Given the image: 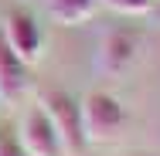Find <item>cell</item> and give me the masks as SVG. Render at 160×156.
<instances>
[{"mask_svg":"<svg viewBox=\"0 0 160 156\" xmlns=\"http://www.w3.org/2000/svg\"><path fill=\"white\" fill-rule=\"evenodd\" d=\"M140 48H143V34L136 27H112L102 37V48H99V68L106 75H123L129 64L140 58Z\"/></svg>","mask_w":160,"mask_h":156,"instance_id":"cell-3","label":"cell"},{"mask_svg":"<svg viewBox=\"0 0 160 156\" xmlns=\"http://www.w3.org/2000/svg\"><path fill=\"white\" fill-rule=\"evenodd\" d=\"M112 10H119V14H153L157 10V0H106Z\"/></svg>","mask_w":160,"mask_h":156,"instance_id":"cell-8","label":"cell"},{"mask_svg":"<svg viewBox=\"0 0 160 156\" xmlns=\"http://www.w3.org/2000/svg\"><path fill=\"white\" fill-rule=\"evenodd\" d=\"M3 41L10 44V51L24 64H34L41 58V44H44L41 41V27H38L34 14L21 10V7H14L7 14V21H3Z\"/></svg>","mask_w":160,"mask_h":156,"instance_id":"cell-5","label":"cell"},{"mask_svg":"<svg viewBox=\"0 0 160 156\" xmlns=\"http://www.w3.org/2000/svg\"><path fill=\"white\" fill-rule=\"evenodd\" d=\"M38 105L48 112V119H51L58 139H62L65 153L68 156H82L85 153L89 139H85V129H82V102H75V98L68 92H62V88H48V92H41Z\"/></svg>","mask_w":160,"mask_h":156,"instance_id":"cell-1","label":"cell"},{"mask_svg":"<svg viewBox=\"0 0 160 156\" xmlns=\"http://www.w3.org/2000/svg\"><path fill=\"white\" fill-rule=\"evenodd\" d=\"M136 156H153V153H136Z\"/></svg>","mask_w":160,"mask_h":156,"instance_id":"cell-11","label":"cell"},{"mask_svg":"<svg viewBox=\"0 0 160 156\" xmlns=\"http://www.w3.org/2000/svg\"><path fill=\"white\" fill-rule=\"evenodd\" d=\"M0 156H28L21 139L10 132V129H0Z\"/></svg>","mask_w":160,"mask_h":156,"instance_id":"cell-9","label":"cell"},{"mask_svg":"<svg viewBox=\"0 0 160 156\" xmlns=\"http://www.w3.org/2000/svg\"><path fill=\"white\" fill-rule=\"evenodd\" d=\"M153 14H157V21H160V7H157V10H153Z\"/></svg>","mask_w":160,"mask_h":156,"instance_id":"cell-10","label":"cell"},{"mask_svg":"<svg viewBox=\"0 0 160 156\" xmlns=\"http://www.w3.org/2000/svg\"><path fill=\"white\" fill-rule=\"evenodd\" d=\"M126 125V109L116 95L109 92H89L82 102V129L89 143H109L123 132Z\"/></svg>","mask_w":160,"mask_h":156,"instance_id":"cell-2","label":"cell"},{"mask_svg":"<svg viewBox=\"0 0 160 156\" xmlns=\"http://www.w3.org/2000/svg\"><path fill=\"white\" fill-rule=\"evenodd\" d=\"M48 7H51V17H55L58 24L75 27V24H82V21H89V17L96 14L99 0H51Z\"/></svg>","mask_w":160,"mask_h":156,"instance_id":"cell-7","label":"cell"},{"mask_svg":"<svg viewBox=\"0 0 160 156\" xmlns=\"http://www.w3.org/2000/svg\"><path fill=\"white\" fill-rule=\"evenodd\" d=\"M28 92V64L21 61L10 44L0 34V102H21V95Z\"/></svg>","mask_w":160,"mask_h":156,"instance_id":"cell-6","label":"cell"},{"mask_svg":"<svg viewBox=\"0 0 160 156\" xmlns=\"http://www.w3.org/2000/svg\"><path fill=\"white\" fill-rule=\"evenodd\" d=\"M21 146L28 156H65L62 149V139L55 132V125L48 119V112L41 105H31L24 112V122H21Z\"/></svg>","mask_w":160,"mask_h":156,"instance_id":"cell-4","label":"cell"}]
</instances>
